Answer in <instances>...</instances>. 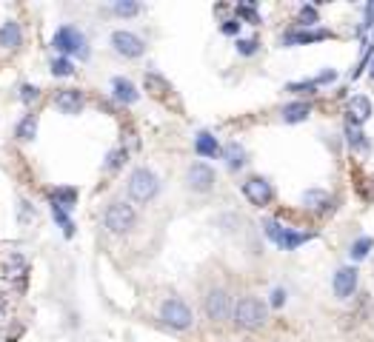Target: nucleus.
I'll return each instance as SVG.
<instances>
[{"instance_id":"1","label":"nucleus","mask_w":374,"mask_h":342,"mask_svg":"<svg viewBox=\"0 0 374 342\" xmlns=\"http://www.w3.org/2000/svg\"><path fill=\"white\" fill-rule=\"evenodd\" d=\"M232 320L240 331H260L269 320V308H266V303H260L258 296H240L234 303Z\"/></svg>"},{"instance_id":"2","label":"nucleus","mask_w":374,"mask_h":342,"mask_svg":"<svg viewBox=\"0 0 374 342\" xmlns=\"http://www.w3.org/2000/svg\"><path fill=\"white\" fill-rule=\"evenodd\" d=\"M126 194H129L135 203L146 205V203H152V200L160 194V177L154 175L152 168H146V165H138V168H132V175H129Z\"/></svg>"},{"instance_id":"3","label":"nucleus","mask_w":374,"mask_h":342,"mask_svg":"<svg viewBox=\"0 0 374 342\" xmlns=\"http://www.w3.org/2000/svg\"><path fill=\"white\" fill-rule=\"evenodd\" d=\"M52 46L60 52V57H83L86 60L89 57V43H86V34H83L77 26H72V23H66V26H60L58 32H55V37H52Z\"/></svg>"},{"instance_id":"4","label":"nucleus","mask_w":374,"mask_h":342,"mask_svg":"<svg viewBox=\"0 0 374 342\" xmlns=\"http://www.w3.org/2000/svg\"><path fill=\"white\" fill-rule=\"evenodd\" d=\"M103 226L112 234H129L138 226V211L129 203H112L103 211Z\"/></svg>"},{"instance_id":"5","label":"nucleus","mask_w":374,"mask_h":342,"mask_svg":"<svg viewBox=\"0 0 374 342\" xmlns=\"http://www.w3.org/2000/svg\"><path fill=\"white\" fill-rule=\"evenodd\" d=\"M160 320L163 325H169L175 331H189L194 325V314L192 308L183 303L180 296H169V299H163V306H160Z\"/></svg>"},{"instance_id":"6","label":"nucleus","mask_w":374,"mask_h":342,"mask_svg":"<svg viewBox=\"0 0 374 342\" xmlns=\"http://www.w3.org/2000/svg\"><path fill=\"white\" fill-rule=\"evenodd\" d=\"M109 43H112V49H114L120 57H126V60H138V57L146 55V43H143V37L135 34V32H129V29H117V32H112Z\"/></svg>"},{"instance_id":"7","label":"nucleus","mask_w":374,"mask_h":342,"mask_svg":"<svg viewBox=\"0 0 374 342\" xmlns=\"http://www.w3.org/2000/svg\"><path fill=\"white\" fill-rule=\"evenodd\" d=\"M203 311L212 322H226L232 314H234V306H232V294L226 288H212L206 294V303H203Z\"/></svg>"},{"instance_id":"8","label":"nucleus","mask_w":374,"mask_h":342,"mask_svg":"<svg viewBox=\"0 0 374 342\" xmlns=\"http://www.w3.org/2000/svg\"><path fill=\"white\" fill-rule=\"evenodd\" d=\"M215 183H218V175H215V168L209 163L197 160V163L189 165V171H186V186L194 194H209L215 189Z\"/></svg>"},{"instance_id":"9","label":"nucleus","mask_w":374,"mask_h":342,"mask_svg":"<svg viewBox=\"0 0 374 342\" xmlns=\"http://www.w3.org/2000/svg\"><path fill=\"white\" fill-rule=\"evenodd\" d=\"M240 191H243V197L252 203V205H258V208H266V205H272V200H274V186L266 180V177H248L243 186H240Z\"/></svg>"},{"instance_id":"10","label":"nucleus","mask_w":374,"mask_h":342,"mask_svg":"<svg viewBox=\"0 0 374 342\" xmlns=\"http://www.w3.org/2000/svg\"><path fill=\"white\" fill-rule=\"evenodd\" d=\"M331 37H335L331 29H288L280 37V46H309V43H320Z\"/></svg>"},{"instance_id":"11","label":"nucleus","mask_w":374,"mask_h":342,"mask_svg":"<svg viewBox=\"0 0 374 342\" xmlns=\"http://www.w3.org/2000/svg\"><path fill=\"white\" fill-rule=\"evenodd\" d=\"M357 282H360V271L354 266H343L335 271V277H331V288H335L338 299H352L357 291Z\"/></svg>"},{"instance_id":"12","label":"nucleus","mask_w":374,"mask_h":342,"mask_svg":"<svg viewBox=\"0 0 374 342\" xmlns=\"http://www.w3.org/2000/svg\"><path fill=\"white\" fill-rule=\"evenodd\" d=\"M371 114H374V106H371V100H368L366 95H354V97H349V103H346V123L363 128V123H368Z\"/></svg>"},{"instance_id":"13","label":"nucleus","mask_w":374,"mask_h":342,"mask_svg":"<svg viewBox=\"0 0 374 342\" xmlns=\"http://www.w3.org/2000/svg\"><path fill=\"white\" fill-rule=\"evenodd\" d=\"M55 106L63 111V114H80L86 109V97H83L80 89H63L55 95Z\"/></svg>"},{"instance_id":"14","label":"nucleus","mask_w":374,"mask_h":342,"mask_svg":"<svg viewBox=\"0 0 374 342\" xmlns=\"http://www.w3.org/2000/svg\"><path fill=\"white\" fill-rule=\"evenodd\" d=\"M194 154L203 160H215L223 154V146L218 143V137L212 132H197L194 135Z\"/></svg>"},{"instance_id":"15","label":"nucleus","mask_w":374,"mask_h":342,"mask_svg":"<svg viewBox=\"0 0 374 342\" xmlns=\"http://www.w3.org/2000/svg\"><path fill=\"white\" fill-rule=\"evenodd\" d=\"M331 203H335V197H331L328 191H323V189H309V191H303V205H306L309 211L320 214V217H323V214H328L331 208H335Z\"/></svg>"},{"instance_id":"16","label":"nucleus","mask_w":374,"mask_h":342,"mask_svg":"<svg viewBox=\"0 0 374 342\" xmlns=\"http://www.w3.org/2000/svg\"><path fill=\"white\" fill-rule=\"evenodd\" d=\"M112 95H114V100H120L123 106H132V103L140 100L138 86H135L129 77H112Z\"/></svg>"},{"instance_id":"17","label":"nucleus","mask_w":374,"mask_h":342,"mask_svg":"<svg viewBox=\"0 0 374 342\" xmlns=\"http://www.w3.org/2000/svg\"><path fill=\"white\" fill-rule=\"evenodd\" d=\"M280 117H283V123H288V125L306 123V120L312 117V103H309V100H292V103L283 106Z\"/></svg>"},{"instance_id":"18","label":"nucleus","mask_w":374,"mask_h":342,"mask_svg":"<svg viewBox=\"0 0 374 342\" xmlns=\"http://www.w3.org/2000/svg\"><path fill=\"white\" fill-rule=\"evenodd\" d=\"M0 46L9 49V52L23 46V26L18 20H6L4 26H0Z\"/></svg>"},{"instance_id":"19","label":"nucleus","mask_w":374,"mask_h":342,"mask_svg":"<svg viewBox=\"0 0 374 342\" xmlns=\"http://www.w3.org/2000/svg\"><path fill=\"white\" fill-rule=\"evenodd\" d=\"M220 157H223V163H226L229 171H240V168L248 163V154H246V149H243L240 143H226Z\"/></svg>"},{"instance_id":"20","label":"nucleus","mask_w":374,"mask_h":342,"mask_svg":"<svg viewBox=\"0 0 374 342\" xmlns=\"http://www.w3.org/2000/svg\"><path fill=\"white\" fill-rule=\"evenodd\" d=\"M309 240H314V231H298V228H286V234H283V240H280V251H298L303 242H309Z\"/></svg>"},{"instance_id":"21","label":"nucleus","mask_w":374,"mask_h":342,"mask_svg":"<svg viewBox=\"0 0 374 342\" xmlns=\"http://www.w3.org/2000/svg\"><path fill=\"white\" fill-rule=\"evenodd\" d=\"M346 143H349L352 151H360V154H368V149H371L366 132L360 125H352V123H346Z\"/></svg>"},{"instance_id":"22","label":"nucleus","mask_w":374,"mask_h":342,"mask_svg":"<svg viewBox=\"0 0 374 342\" xmlns=\"http://www.w3.org/2000/svg\"><path fill=\"white\" fill-rule=\"evenodd\" d=\"M15 137H18V140H26V143L37 137V114H34V111H29V114H23V117L18 120Z\"/></svg>"},{"instance_id":"23","label":"nucleus","mask_w":374,"mask_h":342,"mask_svg":"<svg viewBox=\"0 0 374 342\" xmlns=\"http://www.w3.org/2000/svg\"><path fill=\"white\" fill-rule=\"evenodd\" d=\"M49 203L52 205H58V208H63L66 205V211L77 203V189H72V186H60V189H52L49 191Z\"/></svg>"},{"instance_id":"24","label":"nucleus","mask_w":374,"mask_h":342,"mask_svg":"<svg viewBox=\"0 0 374 342\" xmlns=\"http://www.w3.org/2000/svg\"><path fill=\"white\" fill-rule=\"evenodd\" d=\"M295 23H298V29H312V26H317V23H320V9H317L314 4H303V6L298 9Z\"/></svg>"},{"instance_id":"25","label":"nucleus","mask_w":374,"mask_h":342,"mask_svg":"<svg viewBox=\"0 0 374 342\" xmlns=\"http://www.w3.org/2000/svg\"><path fill=\"white\" fill-rule=\"evenodd\" d=\"M234 18L240 23H252V26H260V12L255 4H237L234 6Z\"/></svg>"},{"instance_id":"26","label":"nucleus","mask_w":374,"mask_h":342,"mask_svg":"<svg viewBox=\"0 0 374 342\" xmlns=\"http://www.w3.org/2000/svg\"><path fill=\"white\" fill-rule=\"evenodd\" d=\"M112 15H117V18H138L140 15V4H135V0H114V4H112Z\"/></svg>"},{"instance_id":"27","label":"nucleus","mask_w":374,"mask_h":342,"mask_svg":"<svg viewBox=\"0 0 374 342\" xmlns=\"http://www.w3.org/2000/svg\"><path fill=\"white\" fill-rule=\"evenodd\" d=\"M371 248H374V240H371V237H357V240L352 242L349 256H352L354 263H360V260H366V256H368V251H371Z\"/></svg>"},{"instance_id":"28","label":"nucleus","mask_w":374,"mask_h":342,"mask_svg":"<svg viewBox=\"0 0 374 342\" xmlns=\"http://www.w3.org/2000/svg\"><path fill=\"white\" fill-rule=\"evenodd\" d=\"M317 80L314 77H309V80H295V83H288L286 86V92L288 95H317Z\"/></svg>"},{"instance_id":"29","label":"nucleus","mask_w":374,"mask_h":342,"mask_svg":"<svg viewBox=\"0 0 374 342\" xmlns=\"http://www.w3.org/2000/svg\"><path fill=\"white\" fill-rule=\"evenodd\" d=\"M234 49H237V55H243V57H255V55L260 52V40H255V37H237V40H234Z\"/></svg>"},{"instance_id":"30","label":"nucleus","mask_w":374,"mask_h":342,"mask_svg":"<svg viewBox=\"0 0 374 342\" xmlns=\"http://www.w3.org/2000/svg\"><path fill=\"white\" fill-rule=\"evenodd\" d=\"M263 234H266L274 245H280V240H283V234H286V226L277 223V220H263Z\"/></svg>"},{"instance_id":"31","label":"nucleus","mask_w":374,"mask_h":342,"mask_svg":"<svg viewBox=\"0 0 374 342\" xmlns=\"http://www.w3.org/2000/svg\"><path fill=\"white\" fill-rule=\"evenodd\" d=\"M126 157H129V151H126V149H114V151H109V154H106L103 168H106V171H117L123 163H126Z\"/></svg>"},{"instance_id":"32","label":"nucleus","mask_w":374,"mask_h":342,"mask_svg":"<svg viewBox=\"0 0 374 342\" xmlns=\"http://www.w3.org/2000/svg\"><path fill=\"white\" fill-rule=\"evenodd\" d=\"M52 74H55V77H72V74H74L72 57H55V60H52Z\"/></svg>"},{"instance_id":"33","label":"nucleus","mask_w":374,"mask_h":342,"mask_svg":"<svg viewBox=\"0 0 374 342\" xmlns=\"http://www.w3.org/2000/svg\"><path fill=\"white\" fill-rule=\"evenodd\" d=\"M240 20L237 18H226V20H220V34H226V37H237L240 34Z\"/></svg>"},{"instance_id":"34","label":"nucleus","mask_w":374,"mask_h":342,"mask_svg":"<svg viewBox=\"0 0 374 342\" xmlns=\"http://www.w3.org/2000/svg\"><path fill=\"white\" fill-rule=\"evenodd\" d=\"M40 97V89H37V86H32V83H23L20 86V100L23 103H34Z\"/></svg>"},{"instance_id":"35","label":"nucleus","mask_w":374,"mask_h":342,"mask_svg":"<svg viewBox=\"0 0 374 342\" xmlns=\"http://www.w3.org/2000/svg\"><path fill=\"white\" fill-rule=\"evenodd\" d=\"M314 80H317V86H328V83H335V80H338V71H335V69H323Z\"/></svg>"},{"instance_id":"36","label":"nucleus","mask_w":374,"mask_h":342,"mask_svg":"<svg viewBox=\"0 0 374 342\" xmlns=\"http://www.w3.org/2000/svg\"><path fill=\"white\" fill-rule=\"evenodd\" d=\"M286 306V288H274L272 291V308H283Z\"/></svg>"},{"instance_id":"37","label":"nucleus","mask_w":374,"mask_h":342,"mask_svg":"<svg viewBox=\"0 0 374 342\" xmlns=\"http://www.w3.org/2000/svg\"><path fill=\"white\" fill-rule=\"evenodd\" d=\"M363 26L374 32V0H371V4H366V20H363Z\"/></svg>"},{"instance_id":"38","label":"nucleus","mask_w":374,"mask_h":342,"mask_svg":"<svg viewBox=\"0 0 374 342\" xmlns=\"http://www.w3.org/2000/svg\"><path fill=\"white\" fill-rule=\"evenodd\" d=\"M368 77L374 80V57H371V66H368Z\"/></svg>"},{"instance_id":"39","label":"nucleus","mask_w":374,"mask_h":342,"mask_svg":"<svg viewBox=\"0 0 374 342\" xmlns=\"http://www.w3.org/2000/svg\"><path fill=\"white\" fill-rule=\"evenodd\" d=\"M371 43H374V32H371Z\"/></svg>"}]
</instances>
